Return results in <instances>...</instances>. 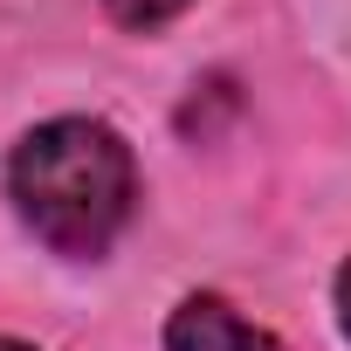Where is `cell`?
<instances>
[{
  "mask_svg": "<svg viewBox=\"0 0 351 351\" xmlns=\"http://www.w3.org/2000/svg\"><path fill=\"white\" fill-rule=\"evenodd\" d=\"M8 200L42 248L69 262H97L124 234L138 200L131 145L104 117H49L8 158Z\"/></svg>",
  "mask_w": 351,
  "mask_h": 351,
  "instance_id": "1",
  "label": "cell"
},
{
  "mask_svg": "<svg viewBox=\"0 0 351 351\" xmlns=\"http://www.w3.org/2000/svg\"><path fill=\"white\" fill-rule=\"evenodd\" d=\"M165 351H282L262 324H248L228 296H186L165 317Z\"/></svg>",
  "mask_w": 351,
  "mask_h": 351,
  "instance_id": "2",
  "label": "cell"
},
{
  "mask_svg": "<svg viewBox=\"0 0 351 351\" xmlns=\"http://www.w3.org/2000/svg\"><path fill=\"white\" fill-rule=\"evenodd\" d=\"M186 8H193V0H104V14L117 28H131V35H158L165 21H180Z\"/></svg>",
  "mask_w": 351,
  "mask_h": 351,
  "instance_id": "3",
  "label": "cell"
},
{
  "mask_svg": "<svg viewBox=\"0 0 351 351\" xmlns=\"http://www.w3.org/2000/svg\"><path fill=\"white\" fill-rule=\"evenodd\" d=\"M337 324H344V337H351V255H344V269H337Z\"/></svg>",
  "mask_w": 351,
  "mask_h": 351,
  "instance_id": "4",
  "label": "cell"
},
{
  "mask_svg": "<svg viewBox=\"0 0 351 351\" xmlns=\"http://www.w3.org/2000/svg\"><path fill=\"white\" fill-rule=\"evenodd\" d=\"M0 351H35V344H21V337H0Z\"/></svg>",
  "mask_w": 351,
  "mask_h": 351,
  "instance_id": "5",
  "label": "cell"
}]
</instances>
